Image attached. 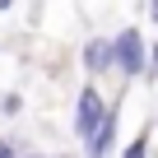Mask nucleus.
Returning <instances> with one entry per match:
<instances>
[{
    "label": "nucleus",
    "mask_w": 158,
    "mask_h": 158,
    "mask_svg": "<svg viewBox=\"0 0 158 158\" xmlns=\"http://www.w3.org/2000/svg\"><path fill=\"white\" fill-rule=\"evenodd\" d=\"M112 65H116L121 79H139V74H149V37H144L135 23L121 28V33L112 37Z\"/></svg>",
    "instance_id": "1"
},
{
    "label": "nucleus",
    "mask_w": 158,
    "mask_h": 158,
    "mask_svg": "<svg viewBox=\"0 0 158 158\" xmlns=\"http://www.w3.org/2000/svg\"><path fill=\"white\" fill-rule=\"evenodd\" d=\"M107 93H102V84H93V79H89V84L84 89H79V102H74V135L79 139H89L93 130H98V121L107 116Z\"/></svg>",
    "instance_id": "2"
},
{
    "label": "nucleus",
    "mask_w": 158,
    "mask_h": 158,
    "mask_svg": "<svg viewBox=\"0 0 158 158\" xmlns=\"http://www.w3.org/2000/svg\"><path fill=\"white\" fill-rule=\"evenodd\" d=\"M116 126H121V102H112V107H107V116L98 121V130L84 139V158H107V153H112V144H116Z\"/></svg>",
    "instance_id": "3"
},
{
    "label": "nucleus",
    "mask_w": 158,
    "mask_h": 158,
    "mask_svg": "<svg viewBox=\"0 0 158 158\" xmlns=\"http://www.w3.org/2000/svg\"><path fill=\"white\" fill-rule=\"evenodd\" d=\"M79 60H84L89 79L116 74V65H112V37H89V42H84V51H79Z\"/></svg>",
    "instance_id": "4"
},
{
    "label": "nucleus",
    "mask_w": 158,
    "mask_h": 158,
    "mask_svg": "<svg viewBox=\"0 0 158 158\" xmlns=\"http://www.w3.org/2000/svg\"><path fill=\"white\" fill-rule=\"evenodd\" d=\"M121 158H149V135H135V139L121 149Z\"/></svg>",
    "instance_id": "5"
},
{
    "label": "nucleus",
    "mask_w": 158,
    "mask_h": 158,
    "mask_svg": "<svg viewBox=\"0 0 158 158\" xmlns=\"http://www.w3.org/2000/svg\"><path fill=\"white\" fill-rule=\"evenodd\" d=\"M0 158H19V153H14V144H10V139H0Z\"/></svg>",
    "instance_id": "6"
},
{
    "label": "nucleus",
    "mask_w": 158,
    "mask_h": 158,
    "mask_svg": "<svg viewBox=\"0 0 158 158\" xmlns=\"http://www.w3.org/2000/svg\"><path fill=\"white\" fill-rule=\"evenodd\" d=\"M149 70H158V42H149Z\"/></svg>",
    "instance_id": "7"
},
{
    "label": "nucleus",
    "mask_w": 158,
    "mask_h": 158,
    "mask_svg": "<svg viewBox=\"0 0 158 158\" xmlns=\"http://www.w3.org/2000/svg\"><path fill=\"white\" fill-rule=\"evenodd\" d=\"M149 19H158V0H153V5H149Z\"/></svg>",
    "instance_id": "8"
}]
</instances>
